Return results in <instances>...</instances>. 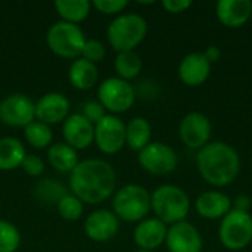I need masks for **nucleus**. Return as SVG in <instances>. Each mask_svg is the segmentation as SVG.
Here are the masks:
<instances>
[{
  "mask_svg": "<svg viewBox=\"0 0 252 252\" xmlns=\"http://www.w3.org/2000/svg\"><path fill=\"white\" fill-rule=\"evenodd\" d=\"M49 164L59 173H71L78 161V154L74 148L66 143H53L47 151Z\"/></svg>",
  "mask_w": 252,
  "mask_h": 252,
  "instance_id": "nucleus-23",
  "label": "nucleus"
},
{
  "mask_svg": "<svg viewBox=\"0 0 252 252\" xmlns=\"http://www.w3.org/2000/svg\"><path fill=\"white\" fill-rule=\"evenodd\" d=\"M118 217L108 210H97L84 221V232L89 239L94 242H108L118 233Z\"/></svg>",
  "mask_w": 252,
  "mask_h": 252,
  "instance_id": "nucleus-17",
  "label": "nucleus"
},
{
  "mask_svg": "<svg viewBox=\"0 0 252 252\" xmlns=\"http://www.w3.org/2000/svg\"><path fill=\"white\" fill-rule=\"evenodd\" d=\"M68 195L66 188L55 180H41L34 186V196L41 204L58 205L59 201Z\"/></svg>",
  "mask_w": 252,
  "mask_h": 252,
  "instance_id": "nucleus-27",
  "label": "nucleus"
},
{
  "mask_svg": "<svg viewBox=\"0 0 252 252\" xmlns=\"http://www.w3.org/2000/svg\"><path fill=\"white\" fill-rule=\"evenodd\" d=\"M198 173L204 182L214 188L232 185L241 171L238 151L226 142H210L196 154Z\"/></svg>",
  "mask_w": 252,
  "mask_h": 252,
  "instance_id": "nucleus-2",
  "label": "nucleus"
},
{
  "mask_svg": "<svg viewBox=\"0 0 252 252\" xmlns=\"http://www.w3.org/2000/svg\"><path fill=\"white\" fill-rule=\"evenodd\" d=\"M117 174L103 159L89 158L80 161L71 171L69 188L83 204L96 205L106 201L115 190Z\"/></svg>",
  "mask_w": 252,
  "mask_h": 252,
  "instance_id": "nucleus-1",
  "label": "nucleus"
},
{
  "mask_svg": "<svg viewBox=\"0 0 252 252\" xmlns=\"http://www.w3.org/2000/svg\"><path fill=\"white\" fill-rule=\"evenodd\" d=\"M211 68L213 65L205 58L204 52H190L180 61L177 74L185 86L198 87L210 78Z\"/></svg>",
  "mask_w": 252,
  "mask_h": 252,
  "instance_id": "nucleus-14",
  "label": "nucleus"
},
{
  "mask_svg": "<svg viewBox=\"0 0 252 252\" xmlns=\"http://www.w3.org/2000/svg\"><path fill=\"white\" fill-rule=\"evenodd\" d=\"M27 152L22 145L15 137H1L0 139V170L10 171L21 167Z\"/></svg>",
  "mask_w": 252,
  "mask_h": 252,
  "instance_id": "nucleus-24",
  "label": "nucleus"
},
{
  "mask_svg": "<svg viewBox=\"0 0 252 252\" xmlns=\"http://www.w3.org/2000/svg\"><path fill=\"white\" fill-rule=\"evenodd\" d=\"M35 118V103L22 93L6 96L0 102V121L10 127H27Z\"/></svg>",
  "mask_w": 252,
  "mask_h": 252,
  "instance_id": "nucleus-11",
  "label": "nucleus"
},
{
  "mask_svg": "<svg viewBox=\"0 0 252 252\" xmlns=\"http://www.w3.org/2000/svg\"><path fill=\"white\" fill-rule=\"evenodd\" d=\"M140 167L154 176H165L173 173L179 165V157L176 151L162 142H151L137 154Z\"/></svg>",
  "mask_w": 252,
  "mask_h": 252,
  "instance_id": "nucleus-9",
  "label": "nucleus"
},
{
  "mask_svg": "<svg viewBox=\"0 0 252 252\" xmlns=\"http://www.w3.org/2000/svg\"><path fill=\"white\" fill-rule=\"evenodd\" d=\"M167 230H168L167 224H164L157 217L145 219L140 223H137L133 232V239L134 244L139 247V250L154 252L162 244H165Z\"/></svg>",
  "mask_w": 252,
  "mask_h": 252,
  "instance_id": "nucleus-18",
  "label": "nucleus"
},
{
  "mask_svg": "<svg viewBox=\"0 0 252 252\" xmlns=\"http://www.w3.org/2000/svg\"><path fill=\"white\" fill-rule=\"evenodd\" d=\"M152 127L143 117H136L126 124V145L136 152H140L151 143Z\"/></svg>",
  "mask_w": 252,
  "mask_h": 252,
  "instance_id": "nucleus-22",
  "label": "nucleus"
},
{
  "mask_svg": "<svg viewBox=\"0 0 252 252\" xmlns=\"http://www.w3.org/2000/svg\"><path fill=\"white\" fill-rule=\"evenodd\" d=\"M142 59L137 52L127 50V52H118L114 61V68L118 75V78L130 81L136 78L142 71Z\"/></svg>",
  "mask_w": 252,
  "mask_h": 252,
  "instance_id": "nucleus-26",
  "label": "nucleus"
},
{
  "mask_svg": "<svg viewBox=\"0 0 252 252\" xmlns=\"http://www.w3.org/2000/svg\"><path fill=\"white\" fill-rule=\"evenodd\" d=\"M213 134V124L210 118L199 111L186 114L179 126V137L189 149L199 151L210 143Z\"/></svg>",
  "mask_w": 252,
  "mask_h": 252,
  "instance_id": "nucleus-10",
  "label": "nucleus"
},
{
  "mask_svg": "<svg viewBox=\"0 0 252 252\" xmlns=\"http://www.w3.org/2000/svg\"><path fill=\"white\" fill-rule=\"evenodd\" d=\"M19 230L10 221L0 220V252H15L19 248Z\"/></svg>",
  "mask_w": 252,
  "mask_h": 252,
  "instance_id": "nucleus-29",
  "label": "nucleus"
},
{
  "mask_svg": "<svg viewBox=\"0 0 252 252\" xmlns=\"http://www.w3.org/2000/svg\"><path fill=\"white\" fill-rule=\"evenodd\" d=\"M232 208L233 210H238V211H245V213H250L251 210V198L245 193H241L238 195L233 201H232Z\"/></svg>",
  "mask_w": 252,
  "mask_h": 252,
  "instance_id": "nucleus-36",
  "label": "nucleus"
},
{
  "mask_svg": "<svg viewBox=\"0 0 252 252\" xmlns=\"http://www.w3.org/2000/svg\"><path fill=\"white\" fill-rule=\"evenodd\" d=\"M204 55H205V58L211 62V65L214 63V62H217V61H220V58H221V50H220V47H217V46H208L207 47V50L204 52Z\"/></svg>",
  "mask_w": 252,
  "mask_h": 252,
  "instance_id": "nucleus-37",
  "label": "nucleus"
},
{
  "mask_svg": "<svg viewBox=\"0 0 252 252\" xmlns=\"http://www.w3.org/2000/svg\"><path fill=\"white\" fill-rule=\"evenodd\" d=\"M69 115V100L65 94L52 92L43 94L35 103V120L47 126L65 121Z\"/></svg>",
  "mask_w": 252,
  "mask_h": 252,
  "instance_id": "nucleus-15",
  "label": "nucleus"
},
{
  "mask_svg": "<svg viewBox=\"0 0 252 252\" xmlns=\"http://www.w3.org/2000/svg\"><path fill=\"white\" fill-rule=\"evenodd\" d=\"M114 214L128 223H140L151 211V193L140 185H126L114 196Z\"/></svg>",
  "mask_w": 252,
  "mask_h": 252,
  "instance_id": "nucleus-5",
  "label": "nucleus"
},
{
  "mask_svg": "<svg viewBox=\"0 0 252 252\" xmlns=\"http://www.w3.org/2000/svg\"><path fill=\"white\" fill-rule=\"evenodd\" d=\"M55 9L62 21L78 24L89 16L92 3L89 0H56Z\"/></svg>",
  "mask_w": 252,
  "mask_h": 252,
  "instance_id": "nucleus-25",
  "label": "nucleus"
},
{
  "mask_svg": "<svg viewBox=\"0 0 252 252\" xmlns=\"http://www.w3.org/2000/svg\"><path fill=\"white\" fill-rule=\"evenodd\" d=\"M106 55V49H105V44L99 40H86L84 43V47H83V52H81V58L92 62V63H96V62H100Z\"/></svg>",
  "mask_w": 252,
  "mask_h": 252,
  "instance_id": "nucleus-31",
  "label": "nucleus"
},
{
  "mask_svg": "<svg viewBox=\"0 0 252 252\" xmlns=\"http://www.w3.org/2000/svg\"><path fill=\"white\" fill-rule=\"evenodd\" d=\"M92 6H94V9H97L100 13L115 15V13L123 12L128 6V1L127 0H94Z\"/></svg>",
  "mask_w": 252,
  "mask_h": 252,
  "instance_id": "nucleus-33",
  "label": "nucleus"
},
{
  "mask_svg": "<svg viewBox=\"0 0 252 252\" xmlns=\"http://www.w3.org/2000/svg\"><path fill=\"white\" fill-rule=\"evenodd\" d=\"M80 114L86 120H89L93 126H96L106 115V109L102 106V103L99 100H87L81 105Z\"/></svg>",
  "mask_w": 252,
  "mask_h": 252,
  "instance_id": "nucleus-32",
  "label": "nucleus"
},
{
  "mask_svg": "<svg viewBox=\"0 0 252 252\" xmlns=\"http://www.w3.org/2000/svg\"><path fill=\"white\" fill-rule=\"evenodd\" d=\"M86 37L83 30L77 24H69L65 21L55 22L46 34V41L49 49L61 58L78 59L81 56Z\"/></svg>",
  "mask_w": 252,
  "mask_h": 252,
  "instance_id": "nucleus-6",
  "label": "nucleus"
},
{
  "mask_svg": "<svg viewBox=\"0 0 252 252\" xmlns=\"http://www.w3.org/2000/svg\"><path fill=\"white\" fill-rule=\"evenodd\" d=\"M56 207H58L59 216L63 220L75 221L83 216V202L72 193H68L66 196H63Z\"/></svg>",
  "mask_w": 252,
  "mask_h": 252,
  "instance_id": "nucleus-30",
  "label": "nucleus"
},
{
  "mask_svg": "<svg viewBox=\"0 0 252 252\" xmlns=\"http://www.w3.org/2000/svg\"><path fill=\"white\" fill-rule=\"evenodd\" d=\"M148 34V24L142 15L123 13L118 15L108 27V41L117 52L134 50Z\"/></svg>",
  "mask_w": 252,
  "mask_h": 252,
  "instance_id": "nucleus-4",
  "label": "nucleus"
},
{
  "mask_svg": "<svg viewBox=\"0 0 252 252\" xmlns=\"http://www.w3.org/2000/svg\"><path fill=\"white\" fill-rule=\"evenodd\" d=\"M24 136L25 140L35 149H44L52 145L53 133L50 126L34 120L27 127H24Z\"/></svg>",
  "mask_w": 252,
  "mask_h": 252,
  "instance_id": "nucleus-28",
  "label": "nucleus"
},
{
  "mask_svg": "<svg viewBox=\"0 0 252 252\" xmlns=\"http://www.w3.org/2000/svg\"><path fill=\"white\" fill-rule=\"evenodd\" d=\"M21 168L31 177H38L43 174L44 171V162L40 157L37 155H31V154H27L22 164H21Z\"/></svg>",
  "mask_w": 252,
  "mask_h": 252,
  "instance_id": "nucleus-34",
  "label": "nucleus"
},
{
  "mask_svg": "<svg viewBox=\"0 0 252 252\" xmlns=\"http://www.w3.org/2000/svg\"><path fill=\"white\" fill-rule=\"evenodd\" d=\"M165 245L170 252H202L204 239L201 232L185 220L168 227Z\"/></svg>",
  "mask_w": 252,
  "mask_h": 252,
  "instance_id": "nucleus-13",
  "label": "nucleus"
},
{
  "mask_svg": "<svg viewBox=\"0 0 252 252\" xmlns=\"http://www.w3.org/2000/svg\"><path fill=\"white\" fill-rule=\"evenodd\" d=\"M134 252H151V251H142V250H137V251H134Z\"/></svg>",
  "mask_w": 252,
  "mask_h": 252,
  "instance_id": "nucleus-38",
  "label": "nucleus"
},
{
  "mask_svg": "<svg viewBox=\"0 0 252 252\" xmlns=\"http://www.w3.org/2000/svg\"><path fill=\"white\" fill-rule=\"evenodd\" d=\"M94 142L103 154H118L126 145V124L123 120L106 114L94 126Z\"/></svg>",
  "mask_w": 252,
  "mask_h": 252,
  "instance_id": "nucleus-12",
  "label": "nucleus"
},
{
  "mask_svg": "<svg viewBox=\"0 0 252 252\" xmlns=\"http://www.w3.org/2000/svg\"><path fill=\"white\" fill-rule=\"evenodd\" d=\"M161 4L170 13H183L192 6V1L190 0H164Z\"/></svg>",
  "mask_w": 252,
  "mask_h": 252,
  "instance_id": "nucleus-35",
  "label": "nucleus"
},
{
  "mask_svg": "<svg viewBox=\"0 0 252 252\" xmlns=\"http://www.w3.org/2000/svg\"><path fill=\"white\" fill-rule=\"evenodd\" d=\"M195 208L205 220H221L232 210V199L220 190H207L196 198Z\"/></svg>",
  "mask_w": 252,
  "mask_h": 252,
  "instance_id": "nucleus-20",
  "label": "nucleus"
},
{
  "mask_svg": "<svg viewBox=\"0 0 252 252\" xmlns=\"http://www.w3.org/2000/svg\"><path fill=\"white\" fill-rule=\"evenodd\" d=\"M219 21L227 28H241L252 16L251 0H220L216 4Z\"/></svg>",
  "mask_w": 252,
  "mask_h": 252,
  "instance_id": "nucleus-19",
  "label": "nucleus"
},
{
  "mask_svg": "<svg viewBox=\"0 0 252 252\" xmlns=\"http://www.w3.org/2000/svg\"><path fill=\"white\" fill-rule=\"evenodd\" d=\"M219 239L229 251H242L252 242L251 213L230 210L220 221Z\"/></svg>",
  "mask_w": 252,
  "mask_h": 252,
  "instance_id": "nucleus-7",
  "label": "nucleus"
},
{
  "mask_svg": "<svg viewBox=\"0 0 252 252\" xmlns=\"http://www.w3.org/2000/svg\"><path fill=\"white\" fill-rule=\"evenodd\" d=\"M62 134L65 143L74 148L75 151L86 149L94 140V126L81 114H71L63 121Z\"/></svg>",
  "mask_w": 252,
  "mask_h": 252,
  "instance_id": "nucleus-16",
  "label": "nucleus"
},
{
  "mask_svg": "<svg viewBox=\"0 0 252 252\" xmlns=\"http://www.w3.org/2000/svg\"><path fill=\"white\" fill-rule=\"evenodd\" d=\"M97 97L106 111L121 114L133 106L136 100V90L130 81L111 77L99 84Z\"/></svg>",
  "mask_w": 252,
  "mask_h": 252,
  "instance_id": "nucleus-8",
  "label": "nucleus"
},
{
  "mask_svg": "<svg viewBox=\"0 0 252 252\" xmlns=\"http://www.w3.org/2000/svg\"><path fill=\"white\" fill-rule=\"evenodd\" d=\"M151 210L164 224L185 221L190 211L188 193L176 185H161L151 195Z\"/></svg>",
  "mask_w": 252,
  "mask_h": 252,
  "instance_id": "nucleus-3",
  "label": "nucleus"
},
{
  "mask_svg": "<svg viewBox=\"0 0 252 252\" xmlns=\"http://www.w3.org/2000/svg\"><path fill=\"white\" fill-rule=\"evenodd\" d=\"M69 83L78 90H90L94 87L99 78V71L96 63H92L83 58L74 59L68 71Z\"/></svg>",
  "mask_w": 252,
  "mask_h": 252,
  "instance_id": "nucleus-21",
  "label": "nucleus"
}]
</instances>
